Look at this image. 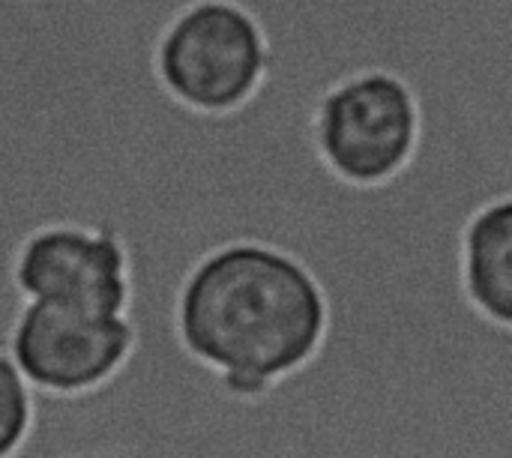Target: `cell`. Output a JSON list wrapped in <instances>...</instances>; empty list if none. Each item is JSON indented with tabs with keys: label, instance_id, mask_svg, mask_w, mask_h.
Wrapping results in <instances>:
<instances>
[{
	"label": "cell",
	"instance_id": "7",
	"mask_svg": "<svg viewBox=\"0 0 512 458\" xmlns=\"http://www.w3.org/2000/svg\"><path fill=\"white\" fill-rule=\"evenodd\" d=\"M33 396L36 390L0 348V458H18L24 447L33 426Z\"/></svg>",
	"mask_w": 512,
	"mask_h": 458
},
{
	"label": "cell",
	"instance_id": "6",
	"mask_svg": "<svg viewBox=\"0 0 512 458\" xmlns=\"http://www.w3.org/2000/svg\"><path fill=\"white\" fill-rule=\"evenodd\" d=\"M459 273L471 306L483 318L512 327V195L471 213L462 228Z\"/></svg>",
	"mask_w": 512,
	"mask_h": 458
},
{
	"label": "cell",
	"instance_id": "4",
	"mask_svg": "<svg viewBox=\"0 0 512 458\" xmlns=\"http://www.w3.org/2000/svg\"><path fill=\"white\" fill-rule=\"evenodd\" d=\"M135 348L126 312H87L24 300L6 339V354L24 381L51 396H81L108 384Z\"/></svg>",
	"mask_w": 512,
	"mask_h": 458
},
{
	"label": "cell",
	"instance_id": "2",
	"mask_svg": "<svg viewBox=\"0 0 512 458\" xmlns=\"http://www.w3.org/2000/svg\"><path fill=\"white\" fill-rule=\"evenodd\" d=\"M267 36L234 0H192L159 33L153 69L168 96L204 114L252 99L267 75Z\"/></svg>",
	"mask_w": 512,
	"mask_h": 458
},
{
	"label": "cell",
	"instance_id": "5",
	"mask_svg": "<svg viewBox=\"0 0 512 458\" xmlns=\"http://www.w3.org/2000/svg\"><path fill=\"white\" fill-rule=\"evenodd\" d=\"M21 300L87 312H129L132 276L123 240L111 228L51 222L30 231L12 261Z\"/></svg>",
	"mask_w": 512,
	"mask_h": 458
},
{
	"label": "cell",
	"instance_id": "1",
	"mask_svg": "<svg viewBox=\"0 0 512 458\" xmlns=\"http://www.w3.org/2000/svg\"><path fill=\"white\" fill-rule=\"evenodd\" d=\"M330 306L315 273L261 240L204 252L174 297L180 348L243 399L267 396L321 348Z\"/></svg>",
	"mask_w": 512,
	"mask_h": 458
},
{
	"label": "cell",
	"instance_id": "3",
	"mask_svg": "<svg viewBox=\"0 0 512 458\" xmlns=\"http://www.w3.org/2000/svg\"><path fill=\"white\" fill-rule=\"evenodd\" d=\"M420 108L414 90L387 69H360L330 84L312 117L321 162L345 183L381 186L414 156Z\"/></svg>",
	"mask_w": 512,
	"mask_h": 458
}]
</instances>
